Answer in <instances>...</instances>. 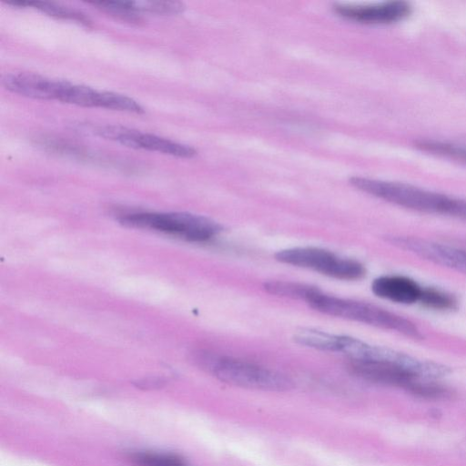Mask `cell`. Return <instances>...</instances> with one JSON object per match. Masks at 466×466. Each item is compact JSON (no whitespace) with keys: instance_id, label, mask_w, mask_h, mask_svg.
Returning a JSON list of instances; mask_svg holds the SVG:
<instances>
[{"instance_id":"cell-6","label":"cell","mask_w":466,"mask_h":466,"mask_svg":"<svg viewBox=\"0 0 466 466\" xmlns=\"http://www.w3.org/2000/svg\"><path fill=\"white\" fill-rule=\"evenodd\" d=\"M276 260L342 280L360 279L365 268L354 259L339 257L327 249L315 247H298L282 249L275 254Z\"/></svg>"},{"instance_id":"cell-16","label":"cell","mask_w":466,"mask_h":466,"mask_svg":"<svg viewBox=\"0 0 466 466\" xmlns=\"http://www.w3.org/2000/svg\"><path fill=\"white\" fill-rule=\"evenodd\" d=\"M136 466H188L177 454L159 451H138L130 455Z\"/></svg>"},{"instance_id":"cell-13","label":"cell","mask_w":466,"mask_h":466,"mask_svg":"<svg viewBox=\"0 0 466 466\" xmlns=\"http://www.w3.org/2000/svg\"><path fill=\"white\" fill-rule=\"evenodd\" d=\"M296 343L315 350L338 352L339 335L310 329L301 328L293 335Z\"/></svg>"},{"instance_id":"cell-12","label":"cell","mask_w":466,"mask_h":466,"mask_svg":"<svg viewBox=\"0 0 466 466\" xmlns=\"http://www.w3.org/2000/svg\"><path fill=\"white\" fill-rule=\"evenodd\" d=\"M7 5L18 7H33L56 18L76 21L86 26L91 25L89 18L81 12L52 2L12 0L8 1Z\"/></svg>"},{"instance_id":"cell-21","label":"cell","mask_w":466,"mask_h":466,"mask_svg":"<svg viewBox=\"0 0 466 466\" xmlns=\"http://www.w3.org/2000/svg\"><path fill=\"white\" fill-rule=\"evenodd\" d=\"M419 302L428 308L440 310L453 309L457 306L453 296L432 288L422 289Z\"/></svg>"},{"instance_id":"cell-10","label":"cell","mask_w":466,"mask_h":466,"mask_svg":"<svg viewBox=\"0 0 466 466\" xmlns=\"http://www.w3.org/2000/svg\"><path fill=\"white\" fill-rule=\"evenodd\" d=\"M372 292L381 299L396 303L418 302L422 288L414 280L403 276H382L373 280Z\"/></svg>"},{"instance_id":"cell-2","label":"cell","mask_w":466,"mask_h":466,"mask_svg":"<svg viewBox=\"0 0 466 466\" xmlns=\"http://www.w3.org/2000/svg\"><path fill=\"white\" fill-rule=\"evenodd\" d=\"M307 303L326 315L394 330L414 339H423L420 330L410 320L368 302L335 297L319 290Z\"/></svg>"},{"instance_id":"cell-4","label":"cell","mask_w":466,"mask_h":466,"mask_svg":"<svg viewBox=\"0 0 466 466\" xmlns=\"http://www.w3.org/2000/svg\"><path fill=\"white\" fill-rule=\"evenodd\" d=\"M119 221L128 227L152 229L190 242H207L222 230L216 221L187 212H133L123 214Z\"/></svg>"},{"instance_id":"cell-19","label":"cell","mask_w":466,"mask_h":466,"mask_svg":"<svg viewBox=\"0 0 466 466\" xmlns=\"http://www.w3.org/2000/svg\"><path fill=\"white\" fill-rule=\"evenodd\" d=\"M129 5L137 13L157 15H177L185 9L184 4L178 1H129Z\"/></svg>"},{"instance_id":"cell-14","label":"cell","mask_w":466,"mask_h":466,"mask_svg":"<svg viewBox=\"0 0 466 466\" xmlns=\"http://www.w3.org/2000/svg\"><path fill=\"white\" fill-rule=\"evenodd\" d=\"M264 289L275 296L303 299L306 302L319 289L316 287L286 280H270L267 281L263 285Z\"/></svg>"},{"instance_id":"cell-11","label":"cell","mask_w":466,"mask_h":466,"mask_svg":"<svg viewBox=\"0 0 466 466\" xmlns=\"http://www.w3.org/2000/svg\"><path fill=\"white\" fill-rule=\"evenodd\" d=\"M136 149H145L177 157H193L197 151L189 146L174 142L157 135L137 131L135 136Z\"/></svg>"},{"instance_id":"cell-15","label":"cell","mask_w":466,"mask_h":466,"mask_svg":"<svg viewBox=\"0 0 466 466\" xmlns=\"http://www.w3.org/2000/svg\"><path fill=\"white\" fill-rule=\"evenodd\" d=\"M98 91L89 86L63 81L58 101L85 107H96Z\"/></svg>"},{"instance_id":"cell-5","label":"cell","mask_w":466,"mask_h":466,"mask_svg":"<svg viewBox=\"0 0 466 466\" xmlns=\"http://www.w3.org/2000/svg\"><path fill=\"white\" fill-rule=\"evenodd\" d=\"M350 367L366 380L401 388L417 396L438 399L449 394L448 389L435 380L420 377L393 362L351 360Z\"/></svg>"},{"instance_id":"cell-8","label":"cell","mask_w":466,"mask_h":466,"mask_svg":"<svg viewBox=\"0 0 466 466\" xmlns=\"http://www.w3.org/2000/svg\"><path fill=\"white\" fill-rule=\"evenodd\" d=\"M333 8L343 17L365 24L398 22L406 18L411 12L410 4L402 1L367 5L336 4Z\"/></svg>"},{"instance_id":"cell-1","label":"cell","mask_w":466,"mask_h":466,"mask_svg":"<svg viewBox=\"0 0 466 466\" xmlns=\"http://www.w3.org/2000/svg\"><path fill=\"white\" fill-rule=\"evenodd\" d=\"M356 188L395 205L428 213L466 219V200L426 190L401 182L352 177Z\"/></svg>"},{"instance_id":"cell-17","label":"cell","mask_w":466,"mask_h":466,"mask_svg":"<svg viewBox=\"0 0 466 466\" xmlns=\"http://www.w3.org/2000/svg\"><path fill=\"white\" fill-rule=\"evenodd\" d=\"M96 107L141 114L143 107L134 99L114 92L98 91Z\"/></svg>"},{"instance_id":"cell-20","label":"cell","mask_w":466,"mask_h":466,"mask_svg":"<svg viewBox=\"0 0 466 466\" xmlns=\"http://www.w3.org/2000/svg\"><path fill=\"white\" fill-rule=\"evenodd\" d=\"M92 5L117 19L131 24H138L142 20L139 13L130 7L128 1L93 2Z\"/></svg>"},{"instance_id":"cell-7","label":"cell","mask_w":466,"mask_h":466,"mask_svg":"<svg viewBox=\"0 0 466 466\" xmlns=\"http://www.w3.org/2000/svg\"><path fill=\"white\" fill-rule=\"evenodd\" d=\"M388 241L435 264L466 273L465 250L407 236H390L388 238Z\"/></svg>"},{"instance_id":"cell-9","label":"cell","mask_w":466,"mask_h":466,"mask_svg":"<svg viewBox=\"0 0 466 466\" xmlns=\"http://www.w3.org/2000/svg\"><path fill=\"white\" fill-rule=\"evenodd\" d=\"M62 84V80L31 72L7 74L2 78V85L8 91L35 99L58 100Z\"/></svg>"},{"instance_id":"cell-3","label":"cell","mask_w":466,"mask_h":466,"mask_svg":"<svg viewBox=\"0 0 466 466\" xmlns=\"http://www.w3.org/2000/svg\"><path fill=\"white\" fill-rule=\"evenodd\" d=\"M199 361L217 379L233 386L269 391L293 388L287 375L246 360L204 353Z\"/></svg>"},{"instance_id":"cell-18","label":"cell","mask_w":466,"mask_h":466,"mask_svg":"<svg viewBox=\"0 0 466 466\" xmlns=\"http://www.w3.org/2000/svg\"><path fill=\"white\" fill-rule=\"evenodd\" d=\"M417 147L423 151L466 163V145L427 140L418 143Z\"/></svg>"}]
</instances>
